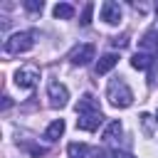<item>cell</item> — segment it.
<instances>
[{"label": "cell", "instance_id": "cell-4", "mask_svg": "<svg viewBox=\"0 0 158 158\" xmlns=\"http://www.w3.org/2000/svg\"><path fill=\"white\" fill-rule=\"evenodd\" d=\"M47 94H49V106L52 109H64L67 101H69V89L64 84H59V81H49Z\"/></svg>", "mask_w": 158, "mask_h": 158}, {"label": "cell", "instance_id": "cell-5", "mask_svg": "<svg viewBox=\"0 0 158 158\" xmlns=\"http://www.w3.org/2000/svg\"><path fill=\"white\" fill-rule=\"evenodd\" d=\"M94 54H96V47L94 44H77L72 52H69V62L72 64H79V67H84V64H89L91 59H94Z\"/></svg>", "mask_w": 158, "mask_h": 158}, {"label": "cell", "instance_id": "cell-22", "mask_svg": "<svg viewBox=\"0 0 158 158\" xmlns=\"http://www.w3.org/2000/svg\"><path fill=\"white\" fill-rule=\"evenodd\" d=\"M123 158H133V156H123Z\"/></svg>", "mask_w": 158, "mask_h": 158}, {"label": "cell", "instance_id": "cell-8", "mask_svg": "<svg viewBox=\"0 0 158 158\" xmlns=\"http://www.w3.org/2000/svg\"><path fill=\"white\" fill-rule=\"evenodd\" d=\"M141 49L148 54V52H153V57L158 54V32L156 30H148L146 35H143V40H141Z\"/></svg>", "mask_w": 158, "mask_h": 158}, {"label": "cell", "instance_id": "cell-9", "mask_svg": "<svg viewBox=\"0 0 158 158\" xmlns=\"http://www.w3.org/2000/svg\"><path fill=\"white\" fill-rule=\"evenodd\" d=\"M89 111H101V106L91 94H84L79 99V104H77V114H89Z\"/></svg>", "mask_w": 158, "mask_h": 158}, {"label": "cell", "instance_id": "cell-16", "mask_svg": "<svg viewBox=\"0 0 158 158\" xmlns=\"http://www.w3.org/2000/svg\"><path fill=\"white\" fill-rule=\"evenodd\" d=\"M141 126L146 136H153V116L151 114H141Z\"/></svg>", "mask_w": 158, "mask_h": 158}, {"label": "cell", "instance_id": "cell-19", "mask_svg": "<svg viewBox=\"0 0 158 158\" xmlns=\"http://www.w3.org/2000/svg\"><path fill=\"white\" fill-rule=\"evenodd\" d=\"M111 44H114V47H118V49H123V47L128 44V37H126V35H121V37H114V40H111Z\"/></svg>", "mask_w": 158, "mask_h": 158}, {"label": "cell", "instance_id": "cell-10", "mask_svg": "<svg viewBox=\"0 0 158 158\" xmlns=\"http://www.w3.org/2000/svg\"><path fill=\"white\" fill-rule=\"evenodd\" d=\"M151 64H153V54H146V52H136V54L131 57V67H133V69H141V72H143V69H148Z\"/></svg>", "mask_w": 158, "mask_h": 158}, {"label": "cell", "instance_id": "cell-15", "mask_svg": "<svg viewBox=\"0 0 158 158\" xmlns=\"http://www.w3.org/2000/svg\"><path fill=\"white\" fill-rule=\"evenodd\" d=\"M67 153H69V158H84L86 156V143H69L67 146Z\"/></svg>", "mask_w": 158, "mask_h": 158}, {"label": "cell", "instance_id": "cell-14", "mask_svg": "<svg viewBox=\"0 0 158 158\" xmlns=\"http://www.w3.org/2000/svg\"><path fill=\"white\" fill-rule=\"evenodd\" d=\"M72 15H74V7L69 2H57L54 5V17L57 20H72Z\"/></svg>", "mask_w": 158, "mask_h": 158}, {"label": "cell", "instance_id": "cell-18", "mask_svg": "<svg viewBox=\"0 0 158 158\" xmlns=\"http://www.w3.org/2000/svg\"><path fill=\"white\" fill-rule=\"evenodd\" d=\"M25 7H27L30 12H42L44 2H42V0H25Z\"/></svg>", "mask_w": 158, "mask_h": 158}, {"label": "cell", "instance_id": "cell-13", "mask_svg": "<svg viewBox=\"0 0 158 158\" xmlns=\"http://www.w3.org/2000/svg\"><path fill=\"white\" fill-rule=\"evenodd\" d=\"M118 136H121V121H111V123L106 126V131H104V136H101V138H104L106 143H114Z\"/></svg>", "mask_w": 158, "mask_h": 158}, {"label": "cell", "instance_id": "cell-20", "mask_svg": "<svg viewBox=\"0 0 158 158\" xmlns=\"http://www.w3.org/2000/svg\"><path fill=\"white\" fill-rule=\"evenodd\" d=\"M99 158H114V151H99Z\"/></svg>", "mask_w": 158, "mask_h": 158}, {"label": "cell", "instance_id": "cell-17", "mask_svg": "<svg viewBox=\"0 0 158 158\" xmlns=\"http://www.w3.org/2000/svg\"><path fill=\"white\" fill-rule=\"evenodd\" d=\"M91 12H94V2H86V5H84V12H81V25H84V27L91 22Z\"/></svg>", "mask_w": 158, "mask_h": 158}, {"label": "cell", "instance_id": "cell-1", "mask_svg": "<svg viewBox=\"0 0 158 158\" xmlns=\"http://www.w3.org/2000/svg\"><path fill=\"white\" fill-rule=\"evenodd\" d=\"M106 99L111 101V106L126 109V106L133 104V91L128 89V84L123 81V77H116V79H111L109 86H106Z\"/></svg>", "mask_w": 158, "mask_h": 158}, {"label": "cell", "instance_id": "cell-7", "mask_svg": "<svg viewBox=\"0 0 158 158\" xmlns=\"http://www.w3.org/2000/svg\"><path fill=\"white\" fill-rule=\"evenodd\" d=\"M77 116H79L77 118V128H81V131H96L101 126V121H104L101 111H89V114H77Z\"/></svg>", "mask_w": 158, "mask_h": 158}, {"label": "cell", "instance_id": "cell-23", "mask_svg": "<svg viewBox=\"0 0 158 158\" xmlns=\"http://www.w3.org/2000/svg\"><path fill=\"white\" fill-rule=\"evenodd\" d=\"M156 10H158V5H156Z\"/></svg>", "mask_w": 158, "mask_h": 158}, {"label": "cell", "instance_id": "cell-6", "mask_svg": "<svg viewBox=\"0 0 158 158\" xmlns=\"http://www.w3.org/2000/svg\"><path fill=\"white\" fill-rule=\"evenodd\" d=\"M99 15H101V20L106 25H118L121 22V5L114 2V0H106V2H101Z\"/></svg>", "mask_w": 158, "mask_h": 158}, {"label": "cell", "instance_id": "cell-12", "mask_svg": "<svg viewBox=\"0 0 158 158\" xmlns=\"http://www.w3.org/2000/svg\"><path fill=\"white\" fill-rule=\"evenodd\" d=\"M62 133H64V118H54V121L47 126V131H44V138H47V141H57Z\"/></svg>", "mask_w": 158, "mask_h": 158}, {"label": "cell", "instance_id": "cell-2", "mask_svg": "<svg viewBox=\"0 0 158 158\" xmlns=\"http://www.w3.org/2000/svg\"><path fill=\"white\" fill-rule=\"evenodd\" d=\"M35 47V32H15L10 40H5V52L7 54H20Z\"/></svg>", "mask_w": 158, "mask_h": 158}, {"label": "cell", "instance_id": "cell-3", "mask_svg": "<svg viewBox=\"0 0 158 158\" xmlns=\"http://www.w3.org/2000/svg\"><path fill=\"white\" fill-rule=\"evenodd\" d=\"M37 81H40V69L32 64H25L15 72V84L20 89H32V86H37Z\"/></svg>", "mask_w": 158, "mask_h": 158}, {"label": "cell", "instance_id": "cell-11", "mask_svg": "<svg viewBox=\"0 0 158 158\" xmlns=\"http://www.w3.org/2000/svg\"><path fill=\"white\" fill-rule=\"evenodd\" d=\"M116 64H118V57H116V54H104V57L96 62V74H106V72H111Z\"/></svg>", "mask_w": 158, "mask_h": 158}, {"label": "cell", "instance_id": "cell-21", "mask_svg": "<svg viewBox=\"0 0 158 158\" xmlns=\"http://www.w3.org/2000/svg\"><path fill=\"white\" fill-rule=\"evenodd\" d=\"M10 104H12L10 96H2V109H10Z\"/></svg>", "mask_w": 158, "mask_h": 158}]
</instances>
